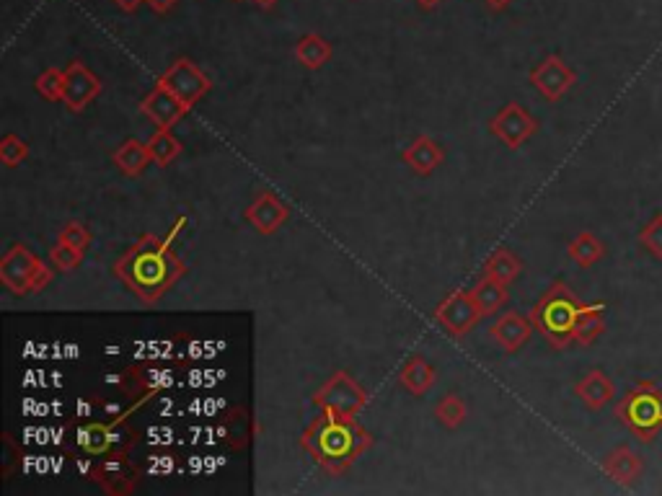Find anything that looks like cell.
Masks as SVG:
<instances>
[{
  "mask_svg": "<svg viewBox=\"0 0 662 496\" xmlns=\"http://www.w3.org/2000/svg\"><path fill=\"white\" fill-rule=\"evenodd\" d=\"M171 238L161 241L158 236H143L125 256H119L114 267L117 277L143 303L161 300L176 285V279L187 272L184 261L171 251Z\"/></svg>",
  "mask_w": 662,
  "mask_h": 496,
  "instance_id": "cell-1",
  "label": "cell"
},
{
  "mask_svg": "<svg viewBox=\"0 0 662 496\" xmlns=\"http://www.w3.org/2000/svg\"><path fill=\"white\" fill-rule=\"evenodd\" d=\"M308 453L331 471H342L370 445V434L355 419L326 414L311 424L303 440Z\"/></svg>",
  "mask_w": 662,
  "mask_h": 496,
  "instance_id": "cell-2",
  "label": "cell"
},
{
  "mask_svg": "<svg viewBox=\"0 0 662 496\" xmlns=\"http://www.w3.org/2000/svg\"><path fill=\"white\" fill-rule=\"evenodd\" d=\"M582 303L564 282H554L538 300L531 313V321L554 349H564L575 341V323Z\"/></svg>",
  "mask_w": 662,
  "mask_h": 496,
  "instance_id": "cell-3",
  "label": "cell"
},
{
  "mask_svg": "<svg viewBox=\"0 0 662 496\" xmlns=\"http://www.w3.org/2000/svg\"><path fill=\"white\" fill-rule=\"evenodd\" d=\"M619 422L639 442L650 445L662 432V391L652 380H639L616 406Z\"/></svg>",
  "mask_w": 662,
  "mask_h": 496,
  "instance_id": "cell-4",
  "label": "cell"
},
{
  "mask_svg": "<svg viewBox=\"0 0 662 496\" xmlns=\"http://www.w3.org/2000/svg\"><path fill=\"white\" fill-rule=\"evenodd\" d=\"M316 403H319L326 414L355 419V416L365 409L368 393H365L363 385L357 383L352 375H347V372H337L324 388H319V393H316Z\"/></svg>",
  "mask_w": 662,
  "mask_h": 496,
  "instance_id": "cell-5",
  "label": "cell"
},
{
  "mask_svg": "<svg viewBox=\"0 0 662 496\" xmlns=\"http://www.w3.org/2000/svg\"><path fill=\"white\" fill-rule=\"evenodd\" d=\"M158 83H161L163 88H169L174 96H179L189 109H192V106L197 104L210 88H213V81H210V78H207L192 60H187V57L176 60L174 65L158 78Z\"/></svg>",
  "mask_w": 662,
  "mask_h": 496,
  "instance_id": "cell-6",
  "label": "cell"
},
{
  "mask_svg": "<svg viewBox=\"0 0 662 496\" xmlns=\"http://www.w3.org/2000/svg\"><path fill=\"white\" fill-rule=\"evenodd\" d=\"M577 83V73L559 55H549L531 70V86L546 101H559Z\"/></svg>",
  "mask_w": 662,
  "mask_h": 496,
  "instance_id": "cell-7",
  "label": "cell"
},
{
  "mask_svg": "<svg viewBox=\"0 0 662 496\" xmlns=\"http://www.w3.org/2000/svg\"><path fill=\"white\" fill-rule=\"evenodd\" d=\"M39 269V259L26 246H13L0 259V282L13 295H29L34 292V274Z\"/></svg>",
  "mask_w": 662,
  "mask_h": 496,
  "instance_id": "cell-8",
  "label": "cell"
},
{
  "mask_svg": "<svg viewBox=\"0 0 662 496\" xmlns=\"http://www.w3.org/2000/svg\"><path fill=\"white\" fill-rule=\"evenodd\" d=\"M489 130H492L494 137H500L507 148L518 150L520 145H525L536 135L538 122L525 112L523 106L513 101V104H507L505 109L489 122Z\"/></svg>",
  "mask_w": 662,
  "mask_h": 496,
  "instance_id": "cell-9",
  "label": "cell"
},
{
  "mask_svg": "<svg viewBox=\"0 0 662 496\" xmlns=\"http://www.w3.org/2000/svg\"><path fill=\"white\" fill-rule=\"evenodd\" d=\"M481 316H484V313L479 310L471 292H453V295H448V298L438 305V310H435V318H438L453 336L469 334Z\"/></svg>",
  "mask_w": 662,
  "mask_h": 496,
  "instance_id": "cell-10",
  "label": "cell"
},
{
  "mask_svg": "<svg viewBox=\"0 0 662 496\" xmlns=\"http://www.w3.org/2000/svg\"><path fill=\"white\" fill-rule=\"evenodd\" d=\"M63 73H65L63 104L68 106L70 112L75 114L83 112V109L99 96L101 81L86 68V65H83V62H70Z\"/></svg>",
  "mask_w": 662,
  "mask_h": 496,
  "instance_id": "cell-11",
  "label": "cell"
},
{
  "mask_svg": "<svg viewBox=\"0 0 662 496\" xmlns=\"http://www.w3.org/2000/svg\"><path fill=\"white\" fill-rule=\"evenodd\" d=\"M140 109H143L145 117L156 122L158 130H171V127L189 112V106L184 104L179 96H174L169 88H163L161 83L145 96Z\"/></svg>",
  "mask_w": 662,
  "mask_h": 496,
  "instance_id": "cell-12",
  "label": "cell"
},
{
  "mask_svg": "<svg viewBox=\"0 0 662 496\" xmlns=\"http://www.w3.org/2000/svg\"><path fill=\"white\" fill-rule=\"evenodd\" d=\"M533 329H536V326H533L531 318L520 316V313H505V316L497 318V321L489 326V334H492V339L497 341L507 354H513L523 347L525 341L531 339Z\"/></svg>",
  "mask_w": 662,
  "mask_h": 496,
  "instance_id": "cell-13",
  "label": "cell"
},
{
  "mask_svg": "<svg viewBox=\"0 0 662 496\" xmlns=\"http://www.w3.org/2000/svg\"><path fill=\"white\" fill-rule=\"evenodd\" d=\"M288 215H290L288 207L282 205L280 199L269 192L259 194V197L249 205V210H246V220H249V223L257 228V233H262V236L275 233V230L288 220Z\"/></svg>",
  "mask_w": 662,
  "mask_h": 496,
  "instance_id": "cell-14",
  "label": "cell"
},
{
  "mask_svg": "<svg viewBox=\"0 0 662 496\" xmlns=\"http://www.w3.org/2000/svg\"><path fill=\"white\" fill-rule=\"evenodd\" d=\"M600 468H603V473H606L611 481H616L619 486H631V484H637L639 478H642L644 460L639 458L631 447L621 445V447H616V450H611V453L603 458Z\"/></svg>",
  "mask_w": 662,
  "mask_h": 496,
  "instance_id": "cell-15",
  "label": "cell"
},
{
  "mask_svg": "<svg viewBox=\"0 0 662 496\" xmlns=\"http://www.w3.org/2000/svg\"><path fill=\"white\" fill-rule=\"evenodd\" d=\"M575 393L590 411H600L606 409L608 403L613 401V396H616V383L608 378L606 372L595 367V370H588L577 380Z\"/></svg>",
  "mask_w": 662,
  "mask_h": 496,
  "instance_id": "cell-16",
  "label": "cell"
},
{
  "mask_svg": "<svg viewBox=\"0 0 662 496\" xmlns=\"http://www.w3.org/2000/svg\"><path fill=\"white\" fill-rule=\"evenodd\" d=\"M401 161L412 168L417 176H430L435 168L443 166L445 153H443V148L432 140V137L419 135L417 140L409 145V148H404V153H401Z\"/></svg>",
  "mask_w": 662,
  "mask_h": 496,
  "instance_id": "cell-17",
  "label": "cell"
},
{
  "mask_svg": "<svg viewBox=\"0 0 662 496\" xmlns=\"http://www.w3.org/2000/svg\"><path fill=\"white\" fill-rule=\"evenodd\" d=\"M112 161L125 176H140L145 168L150 166L153 155H150L148 143H140V140L130 137V140H125V143L114 150Z\"/></svg>",
  "mask_w": 662,
  "mask_h": 496,
  "instance_id": "cell-18",
  "label": "cell"
},
{
  "mask_svg": "<svg viewBox=\"0 0 662 496\" xmlns=\"http://www.w3.org/2000/svg\"><path fill=\"white\" fill-rule=\"evenodd\" d=\"M435 378H438L435 367L425 357H419V354L409 357L399 370V383L404 385L406 391L414 393V396H422V393L430 391L432 385H435Z\"/></svg>",
  "mask_w": 662,
  "mask_h": 496,
  "instance_id": "cell-19",
  "label": "cell"
},
{
  "mask_svg": "<svg viewBox=\"0 0 662 496\" xmlns=\"http://www.w3.org/2000/svg\"><path fill=\"white\" fill-rule=\"evenodd\" d=\"M606 331V303L582 305L575 323V341L582 347H590L598 336Z\"/></svg>",
  "mask_w": 662,
  "mask_h": 496,
  "instance_id": "cell-20",
  "label": "cell"
},
{
  "mask_svg": "<svg viewBox=\"0 0 662 496\" xmlns=\"http://www.w3.org/2000/svg\"><path fill=\"white\" fill-rule=\"evenodd\" d=\"M295 57L308 70H319L331 60V44L321 34H306L295 44Z\"/></svg>",
  "mask_w": 662,
  "mask_h": 496,
  "instance_id": "cell-21",
  "label": "cell"
},
{
  "mask_svg": "<svg viewBox=\"0 0 662 496\" xmlns=\"http://www.w3.org/2000/svg\"><path fill=\"white\" fill-rule=\"evenodd\" d=\"M471 295H474L476 305H479V310L484 313V316H492V313H497V310L505 308L507 298H510L507 285L497 282L494 277H487V274H484V279H481L479 285H476V290L471 292Z\"/></svg>",
  "mask_w": 662,
  "mask_h": 496,
  "instance_id": "cell-22",
  "label": "cell"
},
{
  "mask_svg": "<svg viewBox=\"0 0 662 496\" xmlns=\"http://www.w3.org/2000/svg\"><path fill=\"white\" fill-rule=\"evenodd\" d=\"M567 254H569V259L575 261V264H580L582 269H588L603 259V254H606V246H603V241H600L598 236H593L590 230H582L580 236H577L575 241L567 246Z\"/></svg>",
  "mask_w": 662,
  "mask_h": 496,
  "instance_id": "cell-23",
  "label": "cell"
},
{
  "mask_svg": "<svg viewBox=\"0 0 662 496\" xmlns=\"http://www.w3.org/2000/svg\"><path fill=\"white\" fill-rule=\"evenodd\" d=\"M520 272H523V261H520L513 251H507V248L494 251V254L489 256L487 267H484V274L494 277L497 282H502V285L515 282V279L520 277Z\"/></svg>",
  "mask_w": 662,
  "mask_h": 496,
  "instance_id": "cell-24",
  "label": "cell"
},
{
  "mask_svg": "<svg viewBox=\"0 0 662 496\" xmlns=\"http://www.w3.org/2000/svg\"><path fill=\"white\" fill-rule=\"evenodd\" d=\"M435 416H438V422L443 424L445 429H458L463 422H466V416H469V409H466V401L456 393H448V396L440 398V403L435 406Z\"/></svg>",
  "mask_w": 662,
  "mask_h": 496,
  "instance_id": "cell-25",
  "label": "cell"
},
{
  "mask_svg": "<svg viewBox=\"0 0 662 496\" xmlns=\"http://www.w3.org/2000/svg\"><path fill=\"white\" fill-rule=\"evenodd\" d=\"M148 148L150 155H153V163H158V166H169L176 155L182 153V143L171 135V130H158L148 140Z\"/></svg>",
  "mask_w": 662,
  "mask_h": 496,
  "instance_id": "cell-26",
  "label": "cell"
},
{
  "mask_svg": "<svg viewBox=\"0 0 662 496\" xmlns=\"http://www.w3.org/2000/svg\"><path fill=\"white\" fill-rule=\"evenodd\" d=\"M78 445L86 450L88 455H104L112 445V432L104 424H86L78 432Z\"/></svg>",
  "mask_w": 662,
  "mask_h": 496,
  "instance_id": "cell-27",
  "label": "cell"
},
{
  "mask_svg": "<svg viewBox=\"0 0 662 496\" xmlns=\"http://www.w3.org/2000/svg\"><path fill=\"white\" fill-rule=\"evenodd\" d=\"M639 246H642L652 259L662 261V212H657L650 223L639 230Z\"/></svg>",
  "mask_w": 662,
  "mask_h": 496,
  "instance_id": "cell-28",
  "label": "cell"
},
{
  "mask_svg": "<svg viewBox=\"0 0 662 496\" xmlns=\"http://www.w3.org/2000/svg\"><path fill=\"white\" fill-rule=\"evenodd\" d=\"M63 83H65V73H60L57 68H47L42 75L37 78V93L42 99L47 101H63Z\"/></svg>",
  "mask_w": 662,
  "mask_h": 496,
  "instance_id": "cell-29",
  "label": "cell"
},
{
  "mask_svg": "<svg viewBox=\"0 0 662 496\" xmlns=\"http://www.w3.org/2000/svg\"><path fill=\"white\" fill-rule=\"evenodd\" d=\"M26 155H29V143L21 140V137L6 135L0 140V161L6 163L8 168L19 166L21 161H26Z\"/></svg>",
  "mask_w": 662,
  "mask_h": 496,
  "instance_id": "cell-30",
  "label": "cell"
},
{
  "mask_svg": "<svg viewBox=\"0 0 662 496\" xmlns=\"http://www.w3.org/2000/svg\"><path fill=\"white\" fill-rule=\"evenodd\" d=\"M60 241L86 254V248L91 246V230L83 223H78V220H70V223H65V228L60 230Z\"/></svg>",
  "mask_w": 662,
  "mask_h": 496,
  "instance_id": "cell-31",
  "label": "cell"
},
{
  "mask_svg": "<svg viewBox=\"0 0 662 496\" xmlns=\"http://www.w3.org/2000/svg\"><path fill=\"white\" fill-rule=\"evenodd\" d=\"M50 259H52V264L60 269V272H70V269H75L78 264H81L83 251H78V248H73V246H68V243L60 241L50 251Z\"/></svg>",
  "mask_w": 662,
  "mask_h": 496,
  "instance_id": "cell-32",
  "label": "cell"
},
{
  "mask_svg": "<svg viewBox=\"0 0 662 496\" xmlns=\"http://www.w3.org/2000/svg\"><path fill=\"white\" fill-rule=\"evenodd\" d=\"M50 282H52V269L47 267L44 261H39V269L37 274H34V292H42Z\"/></svg>",
  "mask_w": 662,
  "mask_h": 496,
  "instance_id": "cell-33",
  "label": "cell"
},
{
  "mask_svg": "<svg viewBox=\"0 0 662 496\" xmlns=\"http://www.w3.org/2000/svg\"><path fill=\"white\" fill-rule=\"evenodd\" d=\"M148 6L156 13H169L176 6V0H148Z\"/></svg>",
  "mask_w": 662,
  "mask_h": 496,
  "instance_id": "cell-34",
  "label": "cell"
},
{
  "mask_svg": "<svg viewBox=\"0 0 662 496\" xmlns=\"http://www.w3.org/2000/svg\"><path fill=\"white\" fill-rule=\"evenodd\" d=\"M114 3H117V6L122 8L125 13H135L140 6H143L145 0H114Z\"/></svg>",
  "mask_w": 662,
  "mask_h": 496,
  "instance_id": "cell-35",
  "label": "cell"
},
{
  "mask_svg": "<svg viewBox=\"0 0 662 496\" xmlns=\"http://www.w3.org/2000/svg\"><path fill=\"white\" fill-rule=\"evenodd\" d=\"M484 3H487V6L492 8V11H505V8L510 6L513 0H484Z\"/></svg>",
  "mask_w": 662,
  "mask_h": 496,
  "instance_id": "cell-36",
  "label": "cell"
},
{
  "mask_svg": "<svg viewBox=\"0 0 662 496\" xmlns=\"http://www.w3.org/2000/svg\"><path fill=\"white\" fill-rule=\"evenodd\" d=\"M414 3H419V8H425V11H432V8H438L443 0H414Z\"/></svg>",
  "mask_w": 662,
  "mask_h": 496,
  "instance_id": "cell-37",
  "label": "cell"
},
{
  "mask_svg": "<svg viewBox=\"0 0 662 496\" xmlns=\"http://www.w3.org/2000/svg\"><path fill=\"white\" fill-rule=\"evenodd\" d=\"M254 3H257L259 8H272L277 3V0H254Z\"/></svg>",
  "mask_w": 662,
  "mask_h": 496,
  "instance_id": "cell-38",
  "label": "cell"
},
{
  "mask_svg": "<svg viewBox=\"0 0 662 496\" xmlns=\"http://www.w3.org/2000/svg\"><path fill=\"white\" fill-rule=\"evenodd\" d=\"M238 3H241V0H238Z\"/></svg>",
  "mask_w": 662,
  "mask_h": 496,
  "instance_id": "cell-39",
  "label": "cell"
}]
</instances>
